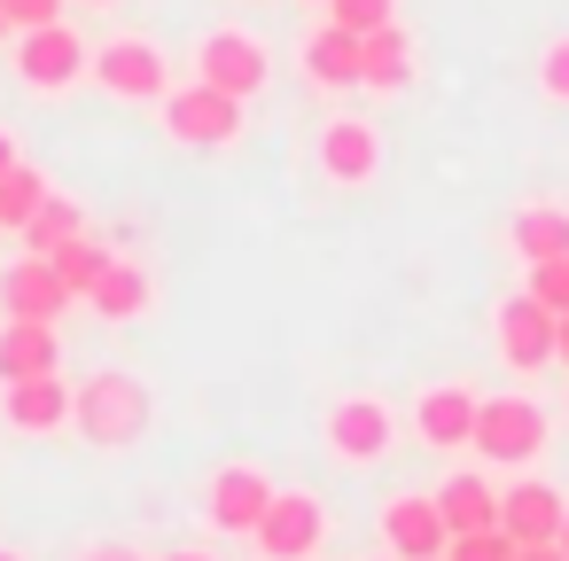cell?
<instances>
[{
	"label": "cell",
	"instance_id": "cell-1",
	"mask_svg": "<svg viewBox=\"0 0 569 561\" xmlns=\"http://www.w3.org/2000/svg\"><path fill=\"white\" fill-rule=\"evenodd\" d=\"M71 429H79L87 444H102V452L141 444V437H149V390H141V374H126V367L87 374V382H79V405H71Z\"/></svg>",
	"mask_w": 569,
	"mask_h": 561
},
{
	"label": "cell",
	"instance_id": "cell-2",
	"mask_svg": "<svg viewBox=\"0 0 569 561\" xmlns=\"http://www.w3.org/2000/svg\"><path fill=\"white\" fill-rule=\"evenodd\" d=\"M196 79H203V87H219V94H234V102H250V94H266L273 56H266V40H258V32L219 24V32H203V40H196Z\"/></svg>",
	"mask_w": 569,
	"mask_h": 561
},
{
	"label": "cell",
	"instance_id": "cell-3",
	"mask_svg": "<svg viewBox=\"0 0 569 561\" xmlns=\"http://www.w3.org/2000/svg\"><path fill=\"white\" fill-rule=\"evenodd\" d=\"M94 87H102V94H118V102H164V94H172V63H164V48H157V40L118 32V40H102V48H94Z\"/></svg>",
	"mask_w": 569,
	"mask_h": 561
},
{
	"label": "cell",
	"instance_id": "cell-4",
	"mask_svg": "<svg viewBox=\"0 0 569 561\" xmlns=\"http://www.w3.org/2000/svg\"><path fill=\"white\" fill-rule=\"evenodd\" d=\"M476 452L491 468H530L546 452V405L538 398H483L476 405Z\"/></svg>",
	"mask_w": 569,
	"mask_h": 561
},
{
	"label": "cell",
	"instance_id": "cell-5",
	"mask_svg": "<svg viewBox=\"0 0 569 561\" xmlns=\"http://www.w3.org/2000/svg\"><path fill=\"white\" fill-rule=\"evenodd\" d=\"M17 79H24L32 94H71L79 79H94V48H87L71 24L17 32Z\"/></svg>",
	"mask_w": 569,
	"mask_h": 561
},
{
	"label": "cell",
	"instance_id": "cell-6",
	"mask_svg": "<svg viewBox=\"0 0 569 561\" xmlns=\"http://www.w3.org/2000/svg\"><path fill=\"white\" fill-rule=\"evenodd\" d=\"M164 133L180 141V149H227L234 133H242V102L234 94H219V87H172L164 94Z\"/></svg>",
	"mask_w": 569,
	"mask_h": 561
},
{
	"label": "cell",
	"instance_id": "cell-7",
	"mask_svg": "<svg viewBox=\"0 0 569 561\" xmlns=\"http://www.w3.org/2000/svg\"><path fill=\"white\" fill-rule=\"evenodd\" d=\"M273 475L266 468H250V460H227L211 483H203V522L211 530H234V538H250L258 522H266V507H273Z\"/></svg>",
	"mask_w": 569,
	"mask_h": 561
},
{
	"label": "cell",
	"instance_id": "cell-8",
	"mask_svg": "<svg viewBox=\"0 0 569 561\" xmlns=\"http://www.w3.org/2000/svg\"><path fill=\"white\" fill-rule=\"evenodd\" d=\"M250 538H258L266 561H312L328 545V507L312 491H273V507H266V522Z\"/></svg>",
	"mask_w": 569,
	"mask_h": 561
},
{
	"label": "cell",
	"instance_id": "cell-9",
	"mask_svg": "<svg viewBox=\"0 0 569 561\" xmlns=\"http://www.w3.org/2000/svg\"><path fill=\"white\" fill-rule=\"evenodd\" d=\"M390 437H398V421H390L382 398H336L328 405V452L343 468H375L390 452Z\"/></svg>",
	"mask_w": 569,
	"mask_h": 561
},
{
	"label": "cell",
	"instance_id": "cell-10",
	"mask_svg": "<svg viewBox=\"0 0 569 561\" xmlns=\"http://www.w3.org/2000/svg\"><path fill=\"white\" fill-rule=\"evenodd\" d=\"M382 545H390V561H445L452 530L437 514V491H398L382 507Z\"/></svg>",
	"mask_w": 569,
	"mask_h": 561
},
{
	"label": "cell",
	"instance_id": "cell-11",
	"mask_svg": "<svg viewBox=\"0 0 569 561\" xmlns=\"http://www.w3.org/2000/svg\"><path fill=\"white\" fill-rule=\"evenodd\" d=\"M553 328H561V312H546L530 289H522V297H507V304H499V359H507L515 374L553 367Z\"/></svg>",
	"mask_w": 569,
	"mask_h": 561
},
{
	"label": "cell",
	"instance_id": "cell-12",
	"mask_svg": "<svg viewBox=\"0 0 569 561\" xmlns=\"http://www.w3.org/2000/svg\"><path fill=\"white\" fill-rule=\"evenodd\" d=\"M561 522H569V499H561L553 483L515 475V483L499 491V530H507L515 545H553V538H561Z\"/></svg>",
	"mask_w": 569,
	"mask_h": 561
},
{
	"label": "cell",
	"instance_id": "cell-13",
	"mask_svg": "<svg viewBox=\"0 0 569 561\" xmlns=\"http://www.w3.org/2000/svg\"><path fill=\"white\" fill-rule=\"evenodd\" d=\"M71 304H79V297L63 289V273H56L48 258H17L9 273H0V312H9V320H40V328H56Z\"/></svg>",
	"mask_w": 569,
	"mask_h": 561
},
{
	"label": "cell",
	"instance_id": "cell-14",
	"mask_svg": "<svg viewBox=\"0 0 569 561\" xmlns=\"http://www.w3.org/2000/svg\"><path fill=\"white\" fill-rule=\"evenodd\" d=\"M320 172H328V188H367L382 172V133L367 118H328L320 126Z\"/></svg>",
	"mask_w": 569,
	"mask_h": 561
},
{
	"label": "cell",
	"instance_id": "cell-15",
	"mask_svg": "<svg viewBox=\"0 0 569 561\" xmlns=\"http://www.w3.org/2000/svg\"><path fill=\"white\" fill-rule=\"evenodd\" d=\"M476 405L483 398H468L460 382H437V390L413 398V437L429 452H460V444H476Z\"/></svg>",
	"mask_w": 569,
	"mask_h": 561
},
{
	"label": "cell",
	"instance_id": "cell-16",
	"mask_svg": "<svg viewBox=\"0 0 569 561\" xmlns=\"http://www.w3.org/2000/svg\"><path fill=\"white\" fill-rule=\"evenodd\" d=\"M71 405H79V390H71L63 374L9 382V398H0V413H9V429H17V437H56V429L71 421Z\"/></svg>",
	"mask_w": 569,
	"mask_h": 561
},
{
	"label": "cell",
	"instance_id": "cell-17",
	"mask_svg": "<svg viewBox=\"0 0 569 561\" xmlns=\"http://www.w3.org/2000/svg\"><path fill=\"white\" fill-rule=\"evenodd\" d=\"M40 374H63V335L40 320H9L0 328V382H40Z\"/></svg>",
	"mask_w": 569,
	"mask_h": 561
},
{
	"label": "cell",
	"instance_id": "cell-18",
	"mask_svg": "<svg viewBox=\"0 0 569 561\" xmlns=\"http://www.w3.org/2000/svg\"><path fill=\"white\" fill-rule=\"evenodd\" d=\"M437 514H445L452 538H460V530H499V483L476 475V468H452V475L437 483Z\"/></svg>",
	"mask_w": 569,
	"mask_h": 561
},
{
	"label": "cell",
	"instance_id": "cell-19",
	"mask_svg": "<svg viewBox=\"0 0 569 561\" xmlns=\"http://www.w3.org/2000/svg\"><path fill=\"white\" fill-rule=\"evenodd\" d=\"M406 79H413V40H406L398 24L367 32V40H359V87H375V94H398Z\"/></svg>",
	"mask_w": 569,
	"mask_h": 561
},
{
	"label": "cell",
	"instance_id": "cell-20",
	"mask_svg": "<svg viewBox=\"0 0 569 561\" xmlns=\"http://www.w3.org/2000/svg\"><path fill=\"white\" fill-rule=\"evenodd\" d=\"M305 79H312V87H359V32L320 24V32L305 40Z\"/></svg>",
	"mask_w": 569,
	"mask_h": 561
},
{
	"label": "cell",
	"instance_id": "cell-21",
	"mask_svg": "<svg viewBox=\"0 0 569 561\" xmlns=\"http://www.w3.org/2000/svg\"><path fill=\"white\" fill-rule=\"evenodd\" d=\"M87 304H94L102 320H141V312H149V273H141L133 258H110L102 281L87 289Z\"/></svg>",
	"mask_w": 569,
	"mask_h": 561
},
{
	"label": "cell",
	"instance_id": "cell-22",
	"mask_svg": "<svg viewBox=\"0 0 569 561\" xmlns=\"http://www.w3.org/2000/svg\"><path fill=\"white\" fill-rule=\"evenodd\" d=\"M515 258H522V266L569 258V211H553V203H530V211L515 219Z\"/></svg>",
	"mask_w": 569,
	"mask_h": 561
},
{
	"label": "cell",
	"instance_id": "cell-23",
	"mask_svg": "<svg viewBox=\"0 0 569 561\" xmlns=\"http://www.w3.org/2000/svg\"><path fill=\"white\" fill-rule=\"evenodd\" d=\"M79 234H87L79 203H71V196H48V203L32 211V227H24V258H56V250L79 242Z\"/></svg>",
	"mask_w": 569,
	"mask_h": 561
},
{
	"label": "cell",
	"instance_id": "cell-24",
	"mask_svg": "<svg viewBox=\"0 0 569 561\" xmlns=\"http://www.w3.org/2000/svg\"><path fill=\"white\" fill-rule=\"evenodd\" d=\"M48 196H56V188H48V172L17 164L9 180H0V227H9V234H24V227H32V211H40Z\"/></svg>",
	"mask_w": 569,
	"mask_h": 561
},
{
	"label": "cell",
	"instance_id": "cell-25",
	"mask_svg": "<svg viewBox=\"0 0 569 561\" xmlns=\"http://www.w3.org/2000/svg\"><path fill=\"white\" fill-rule=\"evenodd\" d=\"M48 266L63 273V289H71V297H87V289L102 281V266H110V250H102L94 234H79V242H63V250H56Z\"/></svg>",
	"mask_w": 569,
	"mask_h": 561
},
{
	"label": "cell",
	"instance_id": "cell-26",
	"mask_svg": "<svg viewBox=\"0 0 569 561\" xmlns=\"http://www.w3.org/2000/svg\"><path fill=\"white\" fill-rule=\"evenodd\" d=\"M328 24H343V32H382V24H398V0H328Z\"/></svg>",
	"mask_w": 569,
	"mask_h": 561
},
{
	"label": "cell",
	"instance_id": "cell-27",
	"mask_svg": "<svg viewBox=\"0 0 569 561\" xmlns=\"http://www.w3.org/2000/svg\"><path fill=\"white\" fill-rule=\"evenodd\" d=\"M445 561H515V538L507 530H460L445 545Z\"/></svg>",
	"mask_w": 569,
	"mask_h": 561
},
{
	"label": "cell",
	"instance_id": "cell-28",
	"mask_svg": "<svg viewBox=\"0 0 569 561\" xmlns=\"http://www.w3.org/2000/svg\"><path fill=\"white\" fill-rule=\"evenodd\" d=\"M530 297H538L546 312H569V258H546V266H530Z\"/></svg>",
	"mask_w": 569,
	"mask_h": 561
},
{
	"label": "cell",
	"instance_id": "cell-29",
	"mask_svg": "<svg viewBox=\"0 0 569 561\" xmlns=\"http://www.w3.org/2000/svg\"><path fill=\"white\" fill-rule=\"evenodd\" d=\"M538 87H546V102H561V110H569V32H561V40H546V56H538Z\"/></svg>",
	"mask_w": 569,
	"mask_h": 561
},
{
	"label": "cell",
	"instance_id": "cell-30",
	"mask_svg": "<svg viewBox=\"0 0 569 561\" xmlns=\"http://www.w3.org/2000/svg\"><path fill=\"white\" fill-rule=\"evenodd\" d=\"M0 9H9V24H17V32H48V24H63L71 0H0Z\"/></svg>",
	"mask_w": 569,
	"mask_h": 561
},
{
	"label": "cell",
	"instance_id": "cell-31",
	"mask_svg": "<svg viewBox=\"0 0 569 561\" xmlns=\"http://www.w3.org/2000/svg\"><path fill=\"white\" fill-rule=\"evenodd\" d=\"M79 561H141V553H133V545H87Z\"/></svg>",
	"mask_w": 569,
	"mask_h": 561
},
{
	"label": "cell",
	"instance_id": "cell-32",
	"mask_svg": "<svg viewBox=\"0 0 569 561\" xmlns=\"http://www.w3.org/2000/svg\"><path fill=\"white\" fill-rule=\"evenodd\" d=\"M17 164H24V157H17V141H9V126H0V180H9Z\"/></svg>",
	"mask_w": 569,
	"mask_h": 561
},
{
	"label": "cell",
	"instance_id": "cell-33",
	"mask_svg": "<svg viewBox=\"0 0 569 561\" xmlns=\"http://www.w3.org/2000/svg\"><path fill=\"white\" fill-rule=\"evenodd\" d=\"M515 561H569L561 545H515Z\"/></svg>",
	"mask_w": 569,
	"mask_h": 561
},
{
	"label": "cell",
	"instance_id": "cell-34",
	"mask_svg": "<svg viewBox=\"0 0 569 561\" xmlns=\"http://www.w3.org/2000/svg\"><path fill=\"white\" fill-rule=\"evenodd\" d=\"M553 359L569 367V312H561V328H553Z\"/></svg>",
	"mask_w": 569,
	"mask_h": 561
},
{
	"label": "cell",
	"instance_id": "cell-35",
	"mask_svg": "<svg viewBox=\"0 0 569 561\" xmlns=\"http://www.w3.org/2000/svg\"><path fill=\"white\" fill-rule=\"evenodd\" d=\"M164 561H211V553H196V545H180V553H164Z\"/></svg>",
	"mask_w": 569,
	"mask_h": 561
},
{
	"label": "cell",
	"instance_id": "cell-36",
	"mask_svg": "<svg viewBox=\"0 0 569 561\" xmlns=\"http://www.w3.org/2000/svg\"><path fill=\"white\" fill-rule=\"evenodd\" d=\"M9 32H17V24H9V9H0V40H9Z\"/></svg>",
	"mask_w": 569,
	"mask_h": 561
},
{
	"label": "cell",
	"instance_id": "cell-37",
	"mask_svg": "<svg viewBox=\"0 0 569 561\" xmlns=\"http://www.w3.org/2000/svg\"><path fill=\"white\" fill-rule=\"evenodd\" d=\"M553 545H561V553H569V522H561V538H553Z\"/></svg>",
	"mask_w": 569,
	"mask_h": 561
},
{
	"label": "cell",
	"instance_id": "cell-38",
	"mask_svg": "<svg viewBox=\"0 0 569 561\" xmlns=\"http://www.w3.org/2000/svg\"><path fill=\"white\" fill-rule=\"evenodd\" d=\"M87 9H118V0H87Z\"/></svg>",
	"mask_w": 569,
	"mask_h": 561
},
{
	"label": "cell",
	"instance_id": "cell-39",
	"mask_svg": "<svg viewBox=\"0 0 569 561\" xmlns=\"http://www.w3.org/2000/svg\"><path fill=\"white\" fill-rule=\"evenodd\" d=\"M0 561H24V553H9V545H0Z\"/></svg>",
	"mask_w": 569,
	"mask_h": 561
},
{
	"label": "cell",
	"instance_id": "cell-40",
	"mask_svg": "<svg viewBox=\"0 0 569 561\" xmlns=\"http://www.w3.org/2000/svg\"><path fill=\"white\" fill-rule=\"evenodd\" d=\"M320 9H328V0H320Z\"/></svg>",
	"mask_w": 569,
	"mask_h": 561
}]
</instances>
